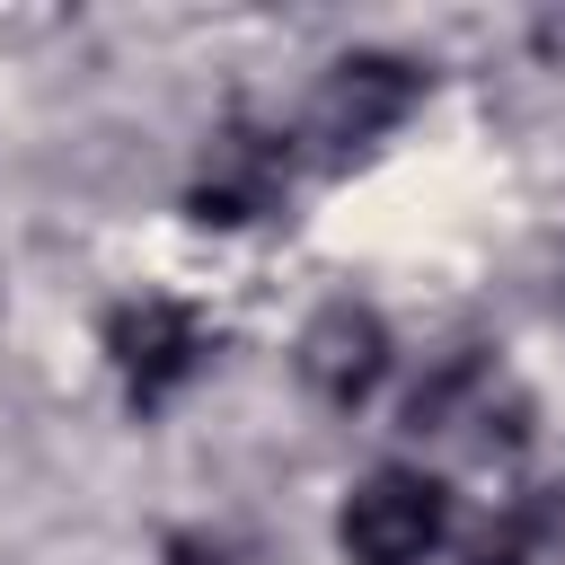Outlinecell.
<instances>
[{
    "label": "cell",
    "mask_w": 565,
    "mask_h": 565,
    "mask_svg": "<svg viewBox=\"0 0 565 565\" xmlns=\"http://www.w3.org/2000/svg\"><path fill=\"white\" fill-rule=\"evenodd\" d=\"M168 565H238L221 539H203V530H185V539H168Z\"/></svg>",
    "instance_id": "obj_8"
},
{
    "label": "cell",
    "mask_w": 565,
    "mask_h": 565,
    "mask_svg": "<svg viewBox=\"0 0 565 565\" xmlns=\"http://www.w3.org/2000/svg\"><path fill=\"white\" fill-rule=\"evenodd\" d=\"M415 106H424V71H415L406 53H344V62L318 71L309 115H300V141H309L327 168H344V159H362L371 141H388Z\"/></svg>",
    "instance_id": "obj_2"
},
{
    "label": "cell",
    "mask_w": 565,
    "mask_h": 565,
    "mask_svg": "<svg viewBox=\"0 0 565 565\" xmlns=\"http://www.w3.org/2000/svg\"><path fill=\"white\" fill-rule=\"evenodd\" d=\"M291 362H300V380H309V397H318V406L353 415V406H371V388L388 380L397 344H388V318H380L371 300H327V309L300 327Z\"/></svg>",
    "instance_id": "obj_6"
},
{
    "label": "cell",
    "mask_w": 565,
    "mask_h": 565,
    "mask_svg": "<svg viewBox=\"0 0 565 565\" xmlns=\"http://www.w3.org/2000/svg\"><path fill=\"white\" fill-rule=\"evenodd\" d=\"M282 194H291V132L247 124V115H230V124L203 141L194 177H185V212H194L203 230H247V221H265Z\"/></svg>",
    "instance_id": "obj_5"
},
{
    "label": "cell",
    "mask_w": 565,
    "mask_h": 565,
    "mask_svg": "<svg viewBox=\"0 0 565 565\" xmlns=\"http://www.w3.org/2000/svg\"><path fill=\"white\" fill-rule=\"evenodd\" d=\"M406 433L459 459H503L530 433V397L494 353H450L406 388Z\"/></svg>",
    "instance_id": "obj_1"
},
{
    "label": "cell",
    "mask_w": 565,
    "mask_h": 565,
    "mask_svg": "<svg viewBox=\"0 0 565 565\" xmlns=\"http://www.w3.org/2000/svg\"><path fill=\"white\" fill-rule=\"evenodd\" d=\"M450 539V486L433 468H371L344 503H335V547L344 565H433V547Z\"/></svg>",
    "instance_id": "obj_3"
},
{
    "label": "cell",
    "mask_w": 565,
    "mask_h": 565,
    "mask_svg": "<svg viewBox=\"0 0 565 565\" xmlns=\"http://www.w3.org/2000/svg\"><path fill=\"white\" fill-rule=\"evenodd\" d=\"M556 547H565V503H556V494H521V503H503V512L477 530L468 565H547Z\"/></svg>",
    "instance_id": "obj_7"
},
{
    "label": "cell",
    "mask_w": 565,
    "mask_h": 565,
    "mask_svg": "<svg viewBox=\"0 0 565 565\" xmlns=\"http://www.w3.org/2000/svg\"><path fill=\"white\" fill-rule=\"evenodd\" d=\"M106 362L124 380V406L132 415H159L212 362V327L185 300H168V291H132V300L106 309Z\"/></svg>",
    "instance_id": "obj_4"
}]
</instances>
